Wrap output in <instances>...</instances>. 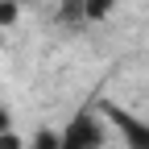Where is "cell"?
<instances>
[{"instance_id": "277c9868", "label": "cell", "mask_w": 149, "mask_h": 149, "mask_svg": "<svg viewBox=\"0 0 149 149\" xmlns=\"http://www.w3.org/2000/svg\"><path fill=\"white\" fill-rule=\"evenodd\" d=\"M0 149H29V145H25L21 137H17L13 128H4V133H0Z\"/></svg>"}, {"instance_id": "3957f363", "label": "cell", "mask_w": 149, "mask_h": 149, "mask_svg": "<svg viewBox=\"0 0 149 149\" xmlns=\"http://www.w3.org/2000/svg\"><path fill=\"white\" fill-rule=\"evenodd\" d=\"M21 17V0H0V25H13Z\"/></svg>"}, {"instance_id": "6da1fadb", "label": "cell", "mask_w": 149, "mask_h": 149, "mask_svg": "<svg viewBox=\"0 0 149 149\" xmlns=\"http://www.w3.org/2000/svg\"><path fill=\"white\" fill-rule=\"evenodd\" d=\"M116 124L128 133V149H149V128L145 124H133L128 116H120V112H116Z\"/></svg>"}, {"instance_id": "7a4b0ae2", "label": "cell", "mask_w": 149, "mask_h": 149, "mask_svg": "<svg viewBox=\"0 0 149 149\" xmlns=\"http://www.w3.org/2000/svg\"><path fill=\"white\" fill-rule=\"evenodd\" d=\"M112 4H116V0H83V17L87 21H100V17L112 13Z\"/></svg>"}, {"instance_id": "5b68a950", "label": "cell", "mask_w": 149, "mask_h": 149, "mask_svg": "<svg viewBox=\"0 0 149 149\" xmlns=\"http://www.w3.org/2000/svg\"><path fill=\"white\" fill-rule=\"evenodd\" d=\"M4 128H13V112H8V108H0V133H4Z\"/></svg>"}]
</instances>
